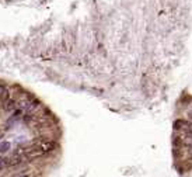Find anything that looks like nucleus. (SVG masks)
I'll return each instance as SVG.
<instances>
[{"label": "nucleus", "mask_w": 192, "mask_h": 177, "mask_svg": "<svg viewBox=\"0 0 192 177\" xmlns=\"http://www.w3.org/2000/svg\"><path fill=\"white\" fill-rule=\"evenodd\" d=\"M18 107L22 108L24 111L29 112V111H33V110H35L36 107H38V101H21V103L18 104Z\"/></svg>", "instance_id": "1"}, {"label": "nucleus", "mask_w": 192, "mask_h": 177, "mask_svg": "<svg viewBox=\"0 0 192 177\" xmlns=\"http://www.w3.org/2000/svg\"><path fill=\"white\" fill-rule=\"evenodd\" d=\"M17 107H18V103L15 100H6V101H4V105H3L4 111H7V112L15 111Z\"/></svg>", "instance_id": "2"}, {"label": "nucleus", "mask_w": 192, "mask_h": 177, "mask_svg": "<svg viewBox=\"0 0 192 177\" xmlns=\"http://www.w3.org/2000/svg\"><path fill=\"white\" fill-rule=\"evenodd\" d=\"M10 149H11V143L9 141L0 142V153H7Z\"/></svg>", "instance_id": "3"}, {"label": "nucleus", "mask_w": 192, "mask_h": 177, "mask_svg": "<svg viewBox=\"0 0 192 177\" xmlns=\"http://www.w3.org/2000/svg\"><path fill=\"white\" fill-rule=\"evenodd\" d=\"M3 167H7V159L6 158H0V170Z\"/></svg>", "instance_id": "4"}, {"label": "nucleus", "mask_w": 192, "mask_h": 177, "mask_svg": "<svg viewBox=\"0 0 192 177\" xmlns=\"http://www.w3.org/2000/svg\"><path fill=\"white\" fill-rule=\"evenodd\" d=\"M3 90H4V89H3L2 86H0V94H2V91H3Z\"/></svg>", "instance_id": "5"}]
</instances>
